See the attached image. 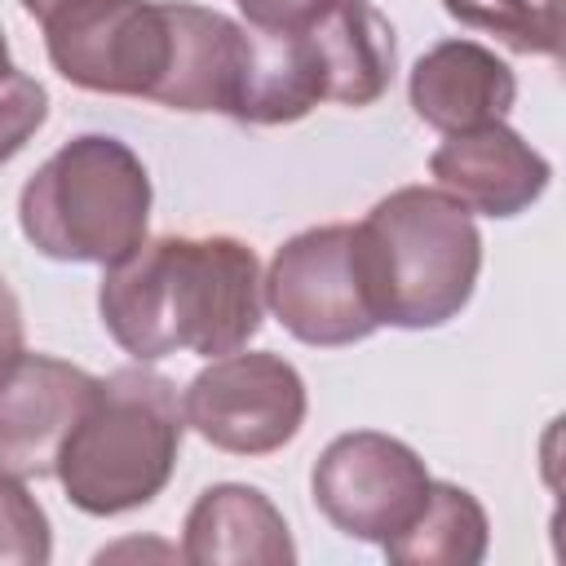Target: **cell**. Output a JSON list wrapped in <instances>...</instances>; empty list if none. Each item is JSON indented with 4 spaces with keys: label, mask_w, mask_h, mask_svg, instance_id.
<instances>
[{
    "label": "cell",
    "mask_w": 566,
    "mask_h": 566,
    "mask_svg": "<svg viewBox=\"0 0 566 566\" xmlns=\"http://www.w3.org/2000/svg\"><path fill=\"white\" fill-rule=\"evenodd\" d=\"M354 256L376 323L424 332L469 305L482 234L473 212L447 190L402 186L354 226Z\"/></svg>",
    "instance_id": "cell-2"
},
{
    "label": "cell",
    "mask_w": 566,
    "mask_h": 566,
    "mask_svg": "<svg viewBox=\"0 0 566 566\" xmlns=\"http://www.w3.org/2000/svg\"><path fill=\"white\" fill-rule=\"evenodd\" d=\"M234 4L261 31H292V27L310 22L327 0H234Z\"/></svg>",
    "instance_id": "cell-20"
},
{
    "label": "cell",
    "mask_w": 566,
    "mask_h": 566,
    "mask_svg": "<svg viewBox=\"0 0 566 566\" xmlns=\"http://www.w3.org/2000/svg\"><path fill=\"white\" fill-rule=\"evenodd\" d=\"M186 411L177 385L146 363L97 380L84 416L57 451V482L80 513L115 517L150 504L181 455Z\"/></svg>",
    "instance_id": "cell-3"
},
{
    "label": "cell",
    "mask_w": 566,
    "mask_h": 566,
    "mask_svg": "<svg viewBox=\"0 0 566 566\" xmlns=\"http://www.w3.org/2000/svg\"><path fill=\"white\" fill-rule=\"evenodd\" d=\"M97 376L49 354H13L0 367V469L13 478H44L84 416Z\"/></svg>",
    "instance_id": "cell-9"
},
{
    "label": "cell",
    "mask_w": 566,
    "mask_h": 566,
    "mask_svg": "<svg viewBox=\"0 0 566 566\" xmlns=\"http://www.w3.org/2000/svg\"><path fill=\"white\" fill-rule=\"evenodd\" d=\"M407 97H411V111L429 128L464 133V128L504 119L517 97V80L509 71V62H500L486 44L438 40L429 53L416 57Z\"/></svg>",
    "instance_id": "cell-12"
},
{
    "label": "cell",
    "mask_w": 566,
    "mask_h": 566,
    "mask_svg": "<svg viewBox=\"0 0 566 566\" xmlns=\"http://www.w3.org/2000/svg\"><path fill=\"white\" fill-rule=\"evenodd\" d=\"M424 460L376 429L340 433L323 447L310 473V491L318 513L349 539L385 544L394 539L429 495Z\"/></svg>",
    "instance_id": "cell-8"
},
{
    "label": "cell",
    "mask_w": 566,
    "mask_h": 566,
    "mask_svg": "<svg viewBox=\"0 0 566 566\" xmlns=\"http://www.w3.org/2000/svg\"><path fill=\"white\" fill-rule=\"evenodd\" d=\"M323 102V75L301 27L248 31V66L239 93V124H292Z\"/></svg>",
    "instance_id": "cell-15"
},
{
    "label": "cell",
    "mask_w": 566,
    "mask_h": 566,
    "mask_svg": "<svg viewBox=\"0 0 566 566\" xmlns=\"http://www.w3.org/2000/svg\"><path fill=\"white\" fill-rule=\"evenodd\" d=\"M486 544L491 522L473 491L455 482H429L420 513L380 548L394 566H478Z\"/></svg>",
    "instance_id": "cell-16"
},
{
    "label": "cell",
    "mask_w": 566,
    "mask_h": 566,
    "mask_svg": "<svg viewBox=\"0 0 566 566\" xmlns=\"http://www.w3.org/2000/svg\"><path fill=\"white\" fill-rule=\"evenodd\" d=\"M186 424L230 455H270L305 424V380L270 349L212 358L181 398Z\"/></svg>",
    "instance_id": "cell-7"
},
{
    "label": "cell",
    "mask_w": 566,
    "mask_h": 566,
    "mask_svg": "<svg viewBox=\"0 0 566 566\" xmlns=\"http://www.w3.org/2000/svg\"><path fill=\"white\" fill-rule=\"evenodd\" d=\"M44 44L75 88L155 97L168 66V0H66L44 18Z\"/></svg>",
    "instance_id": "cell-5"
},
{
    "label": "cell",
    "mask_w": 566,
    "mask_h": 566,
    "mask_svg": "<svg viewBox=\"0 0 566 566\" xmlns=\"http://www.w3.org/2000/svg\"><path fill=\"white\" fill-rule=\"evenodd\" d=\"M22 345H27V327H22V305H18V296H13V287L4 283V274H0V367L13 358V354H22Z\"/></svg>",
    "instance_id": "cell-21"
},
{
    "label": "cell",
    "mask_w": 566,
    "mask_h": 566,
    "mask_svg": "<svg viewBox=\"0 0 566 566\" xmlns=\"http://www.w3.org/2000/svg\"><path fill=\"white\" fill-rule=\"evenodd\" d=\"M261 265L243 239L164 234L142 239L128 256L106 265L97 314L111 340L137 363L177 349L221 358L248 349L261 332Z\"/></svg>",
    "instance_id": "cell-1"
},
{
    "label": "cell",
    "mask_w": 566,
    "mask_h": 566,
    "mask_svg": "<svg viewBox=\"0 0 566 566\" xmlns=\"http://www.w3.org/2000/svg\"><path fill=\"white\" fill-rule=\"evenodd\" d=\"M429 172L438 190L482 217H517L548 190V159L522 142L504 119L447 133V142L429 155Z\"/></svg>",
    "instance_id": "cell-10"
},
{
    "label": "cell",
    "mask_w": 566,
    "mask_h": 566,
    "mask_svg": "<svg viewBox=\"0 0 566 566\" xmlns=\"http://www.w3.org/2000/svg\"><path fill=\"white\" fill-rule=\"evenodd\" d=\"M261 292L274 318L305 345L336 349V345L367 340L380 327L358 274L354 226L345 221L292 234L274 252L261 279Z\"/></svg>",
    "instance_id": "cell-6"
},
{
    "label": "cell",
    "mask_w": 566,
    "mask_h": 566,
    "mask_svg": "<svg viewBox=\"0 0 566 566\" xmlns=\"http://www.w3.org/2000/svg\"><path fill=\"white\" fill-rule=\"evenodd\" d=\"M248 66V27L217 9L168 0V66L150 102L172 111H221L234 119Z\"/></svg>",
    "instance_id": "cell-11"
},
{
    "label": "cell",
    "mask_w": 566,
    "mask_h": 566,
    "mask_svg": "<svg viewBox=\"0 0 566 566\" xmlns=\"http://www.w3.org/2000/svg\"><path fill=\"white\" fill-rule=\"evenodd\" d=\"M18 4H22V9L31 13V18H40V22H44V18H49L53 9H62L66 0H18Z\"/></svg>",
    "instance_id": "cell-22"
},
{
    "label": "cell",
    "mask_w": 566,
    "mask_h": 566,
    "mask_svg": "<svg viewBox=\"0 0 566 566\" xmlns=\"http://www.w3.org/2000/svg\"><path fill=\"white\" fill-rule=\"evenodd\" d=\"M49 119V93L35 75L13 71L0 84V164H9Z\"/></svg>",
    "instance_id": "cell-19"
},
{
    "label": "cell",
    "mask_w": 566,
    "mask_h": 566,
    "mask_svg": "<svg viewBox=\"0 0 566 566\" xmlns=\"http://www.w3.org/2000/svg\"><path fill=\"white\" fill-rule=\"evenodd\" d=\"M53 557V531L22 478L0 469V566H44Z\"/></svg>",
    "instance_id": "cell-18"
},
{
    "label": "cell",
    "mask_w": 566,
    "mask_h": 566,
    "mask_svg": "<svg viewBox=\"0 0 566 566\" xmlns=\"http://www.w3.org/2000/svg\"><path fill=\"white\" fill-rule=\"evenodd\" d=\"M301 31L323 75V102L371 106L385 97L398 44L389 18L371 0H327L310 22H301Z\"/></svg>",
    "instance_id": "cell-14"
},
{
    "label": "cell",
    "mask_w": 566,
    "mask_h": 566,
    "mask_svg": "<svg viewBox=\"0 0 566 566\" xmlns=\"http://www.w3.org/2000/svg\"><path fill=\"white\" fill-rule=\"evenodd\" d=\"M146 164L111 133L71 137L27 177L18 195V226L49 261L115 265L146 239Z\"/></svg>",
    "instance_id": "cell-4"
},
{
    "label": "cell",
    "mask_w": 566,
    "mask_h": 566,
    "mask_svg": "<svg viewBox=\"0 0 566 566\" xmlns=\"http://www.w3.org/2000/svg\"><path fill=\"white\" fill-rule=\"evenodd\" d=\"M181 557L195 566H292L296 544L265 491L217 482L186 513Z\"/></svg>",
    "instance_id": "cell-13"
},
{
    "label": "cell",
    "mask_w": 566,
    "mask_h": 566,
    "mask_svg": "<svg viewBox=\"0 0 566 566\" xmlns=\"http://www.w3.org/2000/svg\"><path fill=\"white\" fill-rule=\"evenodd\" d=\"M442 9L473 31L504 40L513 53H544L557 57V13L553 4L535 0H442Z\"/></svg>",
    "instance_id": "cell-17"
},
{
    "label": "cell",
    "mask_w": 566,
    "mask_h": 566,
    "mask_svg": "<svg viewBox=\"0 0 566 566\" xmlns=\"http://www.w3.org/2000/svg\"><path fill=\"white\" fill-rule=\"evenodd\" d=\"M18 66H13V57H9V44H4V31H0V84L13 75Z\"/></svg>",
    "instance_id": "cell-23"
}]
</instances>
